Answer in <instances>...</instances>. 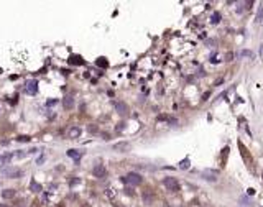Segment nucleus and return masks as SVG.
<instances>
[{"label":"nucleus","instance_id":"1","mask_svg":"<svg viewBox=\"0 0 263 207\" xmlns=\"http://www.w3.org/2000/svg\"><path fill=\"white\" fill-rule=\"evenodd\" d=\"M122 181L128 186H138V184H142L143 178L138 174V173H128L125 178H122Z\"/></svg>","mask_w":263,"mask_h":207},{"label":"nucleus","instance_id":"2","mask_svg":"<svg viewBox=\"0 0 263 207\" xmlns=\"http://www.w3.org/2000/svg\"><path fill=\"white\" fill-rule=\"evenodd\" d=\"M163 184L168 191H171V192H178L179 191V182H178L176 178H166L163 181Z\"/></svg>","mask_w":263,"mask_h":207},{"label":"nucleus","instance_id":"3","mask_svg":"<svg viewBox=\"0 0 263 207\" xmlns=\"http://www.w3.org/2000/svg\"><path fill=\"white\" fill-rule=\"evenodd\" d=\"M2 174L7 176V178H18V176H21V171L18 168H12V166H2Z\"/></svg>","mask_w":263,"mask_h":207},{"label":"nucleus","instance_id":"4","mask_svg":"<svg viewBox=\"0 0 263 207\" xmlns=\"http://www.w3.org/2000/svg\"><path fill=\"white\" fill-rule=\"evenodd\" d=\"M26 92H28L30 95H33V94L38 92V81H35V79H30V81L26 82Z\"/></svg>","mask_w":263,"mask_h":207},{"label":"nucleus","instance_id":"5","mask_svg":"<svg viewBox=\"0 0 263 207\" xmlns=\"http://www.w3.org/2000/svg\"><path fill=\"white\" fill-rule=\"evenodd\" d=\"M202 178L206 179V181H212L216 182L217 178H219V174H217V171H214V169H206V171L202 173Z\"/></svg>","mask_w":263,"mask_h":207},{"label":"nucleus","instance_id":"6","mask_svg":"<svg viewBox=\"0 0 263 207\" xmlns=\"http://www.w3.org/2000/svg\"><path fill=\"white\" fill-rule=\"evenodd\" d=\"M92 174L96 176V178H105V174H107L105 166H104V164H97L96 168L92 169Z\"/></svg>","mask_w":263,"mask_h":207},{"label":"nucleus","instance_id":"7","mask_svg":"<svg viewBox=\"0 0 263 207\" xmlns=\"http://www.w3.org/2000/svg\"><path fill=\"white\" fill-rule=\"evenodd\" d=\"M115 110L120 115H127L128 114V105L125 102H115Z\"/></svg>","mask_w":263,"mask_h":207},{"label":"nucleus","instance_id":"8","mask_svg":"<svg viewBox=\"0 0 263 207\" xmlns=\"http://www.w3.org/2000/svg\"><path fill=\"white\" fill-rule=\"evenodd\" d=\"M63 107L66 109V110H71V109L74 107V99H72L71 95L64 97V99H63Z\"/></svg>","mask_w":263,"mask_h":207},{"label":"nucleus","instance_id":"9","mask_svg":"<svg viewBox=\"0 0 263 207\" xmlns=\"http://www.w3.org/2000/svg\"><path fill=\"white\" fill-rule=\"evenodd\" d=\"M68 136L69 138H79V136H81V128H79V127H71V128L68 130Z\"/></svg>","mask_w":263,"mask_h":207},{"label":"nucleus","instance_id":"10","mask_svg":"<svg viewBox=\"0 0 263 207\" xmlns=\"http://www.w3.org/2000/svg\"><path fill=\"white\" fill-rule=\"evenodd\" d=\"M114 150H117V151H122V153H125V151H128V150H130V143H125V141L117 143V145H114Z\"/></svg>","mask_w":263,"mask_h":207},{"label":"nucleus","instance_id":"11","mask_svg":"<svg viewBox=\"0 0 263 207\" xmlns=\"http://www.w3.org/2000/svg\"><path fill=\"white\" fill-rule=\"evenodd\" d=\"M68 156L72 158L74 161H79V160H81V156H82V151H79V150H68Z\"/></svg>","mask_w":263,"mask_h":207},{"label":"nucleus","instance_id":"12","mask_svg":"<svg viewBox=\"0 0 263 207\" xmlns=\"http://www.w3.org/2000/svg\"><path fill=\"white\" fill-rule=\"evenodd\" d=\"M30 191H33V192H41L43 187H41V184H39V182L31 181V182H30Z\"/></svg>","mask_w":263,"mask_h":207},{"label":"nucleus","instance_id":"13","mask_svg":"<svg viewBox=\"0 0 263 207\" xmlns=\"http://www.w3.org/2000/svg\"><path fill=\"white\" fill-rule=\"evenodd\" d=\"M69 63H71V64L79 66V64H82L84 61H82V58H81V56H77V54H72V56L69 58Z\"/></svg>","mask_w":263,"mask_h":207},{"label":"nucleus","instance_id":"14","mask_svg":"<svg viewBox=\"0 0 263 207\" xmlns=\"http://www.w3.org/2000/svg\"><path fill=\"white\" fill-rule=\"evenodd\" d=\"M238 202H240V206H242V207H252V200H248L245 196L238 197Z\"/></svg>","mask_w":263,"mask_h":207},{"label":"nucleus","instance_id":"15","mask_svg":"<svg viewBox=\"0 0 263 207\" xmlns=\"http://www.w3.org/2000/svg\"><path fill=\"white\" fill-rule=\"evenodd\" d=\"M219 22H221V13H219V12H214V13L210 15V23H212V25H217Z\"/></svg>","mask_w":263,"mask_h":207},{"label":"nucleus","instance_id":"16","mask_svg":"<svg viewBox=\"0 0 263 207\" xmlns=\"http://www.w3.org/2000/svg\"><path fill=\"white\" fill-rule=\"evenodd\" d=\"M13 196H15V191H13V189H5V191H2V197H4V199H12Z\"/></svg>","mask_w":263,"mask_h":207},{"label":"nucleus","instance_id":"17","mask_svg":"<svg viewBox=\"0 0 263 207\" xmlns=\"http://www.w3.org/2000/svg\"><path fill=\"white\" fill-rule=\"evenodd\" d=\"M96 64L99 66V68H104V69H105L107 66H109V61H107L105 58H99V59L96 61Z\"/></svg>","mask_w":263,"mask_h":207},{"label":"nucleus","instance_id":"18","mask_svg":"<svg viewBox=\"0 0 263 207\" xmlns=\"http://www.w3.org/2000/svg\"><path fill=\"white\" fill-rule=\"evenodd\" d=\"M143 200H145V204H151V200H153V194L150 192V191H145V192H143Z\"/></svg>","mask_w":263,"mask_h":207},{"label":"nucleus","instance_id":"19","mask_svg":"<svg viewBox=\"0 0 263 207\" xmlns=\"http://www.w3.org/2000/svg\"><path fill=\"white\" fill-rule=\"evenodd\" d=\"M12 158H13V155H12V153L4 155V156H2V163H4V164H8V163L12 161Z\"/></svg>","mask_w":263,"mask_h":207},{"label":"nucleus","instance_id":"20","mask_svg":"<svg viewBox=\"0 0 263 207\" xmlns=\"http://www.w3.org/2000/svg\"><path fill=\"white\" fill-rule=\"evenodd\" d=\"M263 22V5L258 7V13H256V23H262Z\"/></svg>","mask_w":263,"mask_h":207},{"label":"nucleus","instance_id":"21","mask_svg":"<svg viewBox=\"0 0 263 207\" xmlns=\"http://www.w3.org/2000/svg\"><path fill=\"white\" fill-rule=\"evenodd\" d=\"M17 141L28 143V141H30V136H28V135H18V136H17Z\"/></svg>","mask_w":263,"mask_h":207},{"label":"nucleus","instance_id":"22","mask_svg":"<svg viewBox=\"0 0 263 207\" xmlns=\"http://www.w3.org/2000/svg\"><path fill=\"white\" fill-rule=\"evenodd\" d=\"M179 168H183V169H188L189 168V160L186 158V160H183L181 163H179Z\"/></svg>","mask_w":263,"mask_h":207},{"label":"nucleus","instance_id":"23","mask_svg":"<svg viewBox=\"0 0 263 207\" xmlns=\"http://www.w3.org/2000/svg\"><path fill=\"white\" fill-rule=\"evenodd\" d=\"M238 56H248V58H253V53H252V51H242V53H238Z\"/></svg>","mask_w":263,"mask_h":207},{"label":"nucleus","instance_id":"24","mask_svg":"<svg viewBox=\"0 0 263 207\" xmlns=\"http://www.w3.org/2000/svg\"><path fill=\"white\" fill-rule=\"evenodd\" d=\"M25 155H28V151H21V150H20V151H17V153H15L13 156H17V158H23Z\"/></svg>","mask_w":263,"mask_h":207},{"label":"nucleus","instance_id":"25","mask_svg":"<svg viewBox=\"0 0 263 207\" xmlns=\"http://www.w3.org/2000/svg\"><path fill=\"white\" fill-rule=\"evenodd\" d=\"M56 104H58L56 99H51V100H48V102H46V107H53V105H56Z\"/></svg>","mask_w":263,"mask_h":207},{"label":"nucleus","instance_id":"26","mask_svg":"<svg viewBox=\"0 0 263 207\" xmlns=\"http://www.w3.org/2000/svg\"><path fill=\"white\" fill-rule=\"evenodd\" d=\"M234 56H235V54H234V53H230V51H229V53L225 54V61H234Z\"/></svg>","mask_w":263,"mask_h":207},{"label":"nucleus","instance_id":"27","mask_svg":"<svg viewBox=\"0 0 263 207\" xmlns=\"http://www.w3.org/2000/svg\"><path fill=\"white\" fill-rule=\"evenodd\" d=\"M87 130H89L91 133H97V127L96 125H89V127H87Z\"/></svg>","mask_w":263,"mask_h":207},{"label":"nucleus","instance_id":"28","mask_svg":"<svg viewBox=\"0 0 263 207\" xmlns=\"http://www.w3.org/2000/svg\"><path fill=\"white\" fill-rule=\"evenodd\" d=\"M164 120L169 122V117H168V115H160V117H158V122H164Z\"/></svg>","mask_w":263,"mask_h":207},{"label":"nucleus","instance_id":"29","mask_svg":"<svg viewBox=\"0 0 263 207\" xmlns=\"http://www.w3.org/2000/svg\"><path fill=\"white\" fill-rule=\"evenodd\" d=\"M107 196H109V197H114V196H115L114 189H107Z\"/></svg>","mask_w":263,"mask_h":207},{"label":"nucleus","instance_id":"30","mask_svg":"<svg viewBox=\"0 0 263 207\" xmlns=\"http://www.w3.org/2000/svg\"><path fill=\"white\" fill-rule=\"evenodd\" d=\"M222 82H224V77H221V79H217L216 82H214V86H221Z\"/></svg>","mask_w":263,"mask_h":207},{"label":"nucleus","instance_id":"31","mask_svg":"<svg viewBox=\"0 0 263 207\" xmlns=\"http://www.w3.org/2000/svg\"><path fill=\"white\" fill-rule=\"evenodd\" d=\"M123 125H125V123H118V125H117V132H122V130H123Z\"/></svg>","mask_w":263,"mask_h":207},{"label":"nucleus","instance_id":"32","mask_svg":"<svg viewBox=\"0 0 263 207\" xmlns=\"http://www.w3.org/2000/svg\"><path fill=\"white\" fill-rule=\"evenodd\" d=\"M243 5H247V8H252L253 2H252V0H250V2H245V4H243Z\"/></svg>","mask_w":263,"mask_h":207},{"label":"nucleus","instance_id":"33","mask_svg":"<svg viewBox=\"0 0 263 207\" xmlns=\"http://www.w3.org/2000/svg\"><path fill=\"white\" fill-rule=\"evenodd\" d=\"M247 194H248V196H253V194H255V189H248V191H247Z\"/></svg>","mask_w":263,"mask_h":207},{"label":"nucleus","instance_id":"34","mask_svg":"<svg viewBox=\"0 0 263 207\" xmlns=\"http://www.w3.org/2000/svg\"><path fill=\"white\" fill-rule=\"evenodd\" d=\"M209 95H210V92H206V94H204V97H202V100H207V97H209Z\"/></svg>","mask_w":263,"mask_h":207},{"label":"nucleus","instance_id":"35","mask_svg":"<svg viewBox=\"0 0 263 207\" xmlns=\"http://www.w3.org/2000/svg\"><path fill=\"white\" fill-rule=\"evenodd\" d=\"M43 161H45V156H41V158H38V164H41Z\"/></svg>","mask_w":263,"mask_h":207},{"label":"nucleus","instance_id":"36","mask_svg":"<svg viewBox=\"0 0 263 207\" xmlns=\"http://www.w3.org/2000/svg\"><path fill=\"white\" fill-rule=\"evenodd\" d=\"M0 207H7V204H0Z\"/></svg>","mask_w":263,"mask_h":207},{"label":"nucleus","instance_id":"37","mask_svg":"<svg viewBox=\"0 0 263 207\" xmlns=\"http://www.w3.org/2000/svg\"><path fill=\"white\" fill-rule=\"evenodd\" d=\"M262 181H263V174H262Z\"/></svg>","mask_w":263,"mask_h":207}]
</instances>
